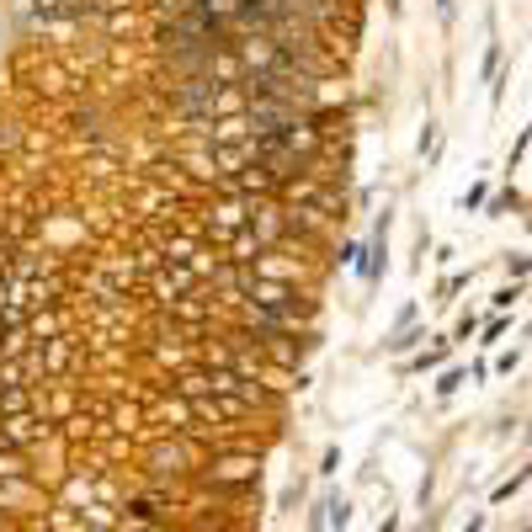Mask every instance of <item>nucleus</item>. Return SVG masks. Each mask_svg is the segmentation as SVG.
Returning <instances> with one entry per match:
<instances>
[{
  "instance_id": "obj_1",
  "label": "nucleus",
  "mask_w": 532,
  "mask_h": 532,
  "mask_svg": "<svg viewBox=\"0 0 532 532\" xmlns=\"http://www.w3.org/2000/svg\"><path fill=\"white\" fill-rule=\"evenodd\" d=\"M208 479H214L219 490H229V485H251V479H256V458H251V453L214 458V464H208Z\"/></svg>"
},
{
  "instance_id": "obj_2",
  "label": "nucleus",
  "mask_w": 532,
  "mask_h": 532,
  "mask_svg": "<svg viewBox=\"0 0 532 532\" xmlns=\"http://www.w3.org/2000/svg\"><path fill=\"white\" fill-rule=\"evenodd\" d=\"M43 437V426H37V415H11V421H0V447H27V442Z\"/></svg>"
}]
</instances>
